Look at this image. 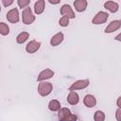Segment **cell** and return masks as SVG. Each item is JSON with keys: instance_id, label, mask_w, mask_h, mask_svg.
<instances>
[{"instance_id": "cell-4", "label": "cell", "mask_w": 121, "mask_h": 121, "mask_svg": "<svg viewBox=\"0 0 121 121\" xmlns=\"http://www.w3.org/2000/svg\"><path fill=\"white\" fill-rule=\"evenodd\" d=\"M90 84V80L88 78L86 79H78V80H76L75 82L72 83V85L69 87V91H78V90H82V89H85L86 87H88Z\"/></svg>"}, {"instance_id": "cell-2", "label": "cell", "mask_w": 121, "mask_h": 121, "mask_svg": "<svg viewBox=\"0 0 121 121\" xmlns=\"http://www.w3.org/2000/svg\"><path fill=\"white\" fill-rule=\"evenodd\" d=\"M53 90V84L49 81H41L38 85V93L41 96H47Z\"/></svg>"}, {"instance_id": "cell-20", "label": "cell", "mask_w": 121, "mask_h": 121, "mask_svg": "<svg viewBox=\"0 0 121 121\" xmlns=\"http://www.w3.org/2000/svg\"><path fill=\"white\" fill-rule=\"evenodd\" d=\"M105 113L102 111H96L94 114V120L95 121H104L105 120Z\"/></svg>"}, {"instance_id": "cell-24", "label": "cell", "mask_w": 121, "mask_h": 121, "mask_svg": "<svg viewBox=\"0 0 121 121\" xmlns=\"http://www.w3.org/2000/svg\"><path fill=\"white\" fill-rule=\"evenodd\" d=\"M1 2H2V4H3L5 7H9V6H10V5H12V4L14 3L13 0H2Z\"/></svg>"}, {"instance_id": "cell-17", "label": "cell", "mask_w": 121, "mask_h": 121, "mask_svg": "<svg viewBox=\"0 0 121 121\" xmlns=\"http://www.w3.org/2000/svg\"><path fill=\"white\" fill-rule=\"evenodd\" d=\"M47 107H48L49 111H51V112H58V111L61 108L60 101L57 100V99H52V100H50Z\"/></svg>"}, {"instance_id": "cell-27", "label": "cell", "mask_w": 121, "mask_h": 121, "mask_svg": "<svg viewBox=\"0 0 121 121\" xmlns=\"http://www.w3.org/2000/svg\"><path fill=\"white\" fill-rule=\"evenodd\" d=\"M120 37H121V34H118V35H117V36L115 37V40H117V41H121Z\"/></svg>"}, {"instance_id": "cell-25", "label": "cell", "mask_w": 121, "mask_h": 121, "mask_svg": "<svg viewBox=\"0 0 121 121\" xmlns=\"http://www.w3.org/2000/svg\"><path fill=\"white\" fill-rule=\"evenodd\" d=\"M116 104H117V108H120V109H121V96H119V97L117 98Z\"/></svg>"}, {"instance_id": "cell-5", "label": "cell", "mask_w": 121, "mask_h": 121, "mask_svg": "<svg viewBox=\"0 0 121 121\" xmlns=\"http://www.w3.org/2000/svg\"><path fill=\"white\" fill-rule=\"evenodd\" d=\"M109 18V14L105 11H98L94 18L92 19V24L93 25H102L106 23V21Z\"/></svg>"}, {"instance_id": "cell-14", "label": "cell", "mask_w": 121, "mask_h": 121, "mask_svg": "<svg viewBox=\"0 0 121 121\" xmlns=\"http://www.w3.org/2000/svg\"><path fill=\"white\" fill-rule=\"evenodd\" d=\"M67 102L70 105H77L79 102V95L77 92L70 91L67 95Z\"/></svg>"}, {"instance_id": "cell-21", "label": "cell", "mask_w": 121, "mask_h": 121, "mask_svg": "<svg viewBox=\"0 0 121 121\" xmlns=\"http://www.w3.org/2000/svg\"><path fill=\"white\" fill-rule=\"evenodd\" d=\"M69 18L68 17H66V16H62V17H60V19L59 20V25L60 26H63V27H65V26H67L68 25H69Z\"/></svg>"}, {"instance_id": "cell-7", "label": "cell", "mask_w": 121, "mask_h": 121, "mask_svg": "<svg viewBox=\"0 0 121 121\" xmlns=\"http://www.w3.org/2000/svg\"><path fill=\"white\" fill-rule=\"evenodd\" d=\"M60 13L62 15V16H66L68 17L69 19H74L76 17V14L73 10V9L71 8L70 5L68 4H64L61 6V8L60 9Z\"/></svg>"}, {"instance_id": "cell-18", "label": "cell", "mask_w": 121, "mask_h": 121, "mask_svg": "<svg viewBox=\"0 0 121 121\" xmlns=\"http://www.w3.org/2000/svg\"><path fill=\"white\" fill-rule=\"evenodd\" d=\"M28 38H29V33L26 32V31H23V32H21V33H19V34L17 35V37H16V43L22 44V43H24Z\"/></svg>"}, {"instance_id": "cell-28", "label": "cell", "mask_w": 121, "mask_h": 121, "mask_svg": "<svg viewBox=\"0 0 121 121\" xmlns=\"http://www.w3.org/2000/svg\"><path fill=\"white\" fill-rule=\"evenodd\" d=\"M0 11H1V6H0Z\"/></svg>"}, {"instance_id": "cell-3", "label": "cell", "mask_w": 121, "mask_h": 121, "mask_svg": "<svg viewBox=\"0 0 121 121\" xmlns=\"http://www.w3.org/2000/svg\"><path fill=\"white\" fill-rule=\"evenodd\" d=\"M36 20V17L35 15L33 14L32 12V9L27 7L26 9H23L22 11V22L25 24V25H31L34 23V21Z\"/></svg>"}, {"instance_id": "cell-11", "label": "cell", "mask_w": 121, "mask_h": 121, "mask_svg": "<svg viewBox=\"0 0 121 121\" xmlns=\"http://www.w3.org/2000/svg\"><path fill=\"white\" fill-rule=\"evenodd\" d=\"M83 104L87 108H94L96 105V98L93 95H86L83 97Z\"/></svg>"}, {"instance_id": "cell-23", "label": "cell", "mask_w": 121, "mask_h": 121, "mask_svg": "<svg viewBox=\"0 0 121 121\" xmlns=\"http://www.w3.org/2000/svg\"><path fill=\"white\" fill-rule=\"evenodd\" d=\"M115 118L117 121H121V109L120 108H117L115 112Z\"/></svg>"}, {"instance_id": "cell-26", "label": "cell", "mask_w": 121, "mask_h": 121, "mask_svg": "<svg viewBox=\"0 0 121 121\" xmlns=\"http://www.w3.org/2000/svg\"><path fill=\"white\" fill-rule=\"evenodd\" d=\"M48 2H49L50 4H52V5H57V4H59L60 1V0H58V1H52V0H48Z\"/></svg>"}, {"instance_id": "cell-10", "label": "cell", "mask_w": 121, "mask_h": 121, "mask_svg": "<svg viewBox=\"0 0 121 121\" xmlns=\"http://www.w3.org/2000/svg\"><path fill=\"white\" fill-rule=\"evenodd\" d=\"M121 27V21L120 20H112L109 25L108 26L105 28V33H112L116 30H118L119 28Z\"/></svg>"}, {"instance_id": "cell-8", "label": "cell", "mask_w": 121, "mask_h": 121, "mask_svg": "<svg viewBox=\"0 0 121 121\" xmlns=\"http://www.w3.org/2000/svg\"><path fill=\"white\" fill-rule=\"evenodd\" d=\"M41 47V43L36 41V40H32L30 42H28L26 45V51L29 54H33L35 52H37Z\"/></svg>"}, {"instance_id": "cell-9", "label": "cell", "mask_w": 121, "mask_h": 121, "mask_svg": "<svg viewBox=\"0 0 121 121\" xmlns=\"http://www.w3.org/2000/svg\"><path fill=\"white\" fill-rule=\"evenodd\" d=\"M54 71L49 69V68H46L43 71L40 72V74L38 75V78H37V81L41 82V81H45L46 79H49L51 78L53 76H54Z\"/></svg>"}, {"instance_id": "cell-19", "label": "cell", "mask_w": 121, "mask_h": 121, "mask_svg": "<svg viewBox=\"0 0 121 121\" xmlns=\"http://www.w3.org/2000/svg\"><path fill=\"white\" fill-rule=\"evenodd\" d=\"M9 33V26L3 22H0V34L3 36H7Z\"/></svg>"}, {"instance_id": "cell-16", "label": "cell", "mask_w": 121, "mask_h": 121, "mask_svg": "<svg viewBox=\"0 0 121 121\" xmlns=\"http://www.w3.org/2000/svg\"><path fill=\"white\" fill-rule=\"evenodd\" d=\"M44 8H45V1L44 0L36 1L35 4H34V12H35V14H37V15L42 14L44 11Z\"/></svg>"}, {"instance_id": "cell-1", "label": "cell", "mask_w": 121, "mask_h": 121, "mask_svg": "<svg viewBox=\"0 0 121 121\" xmlns=\"http://www.w3.org/2000/svg\"><path fill=\"white\" fill-rule=\"evenodd\" d=\"M58 118L60 121H77L78 117L76 114L72 113L68 108H60L58 111Z\"/></svg>"}, {"instance_id": "cell-15", "label": "cell", "mask_w": 121, "mask_h": 121, "mask_svg": "<svg viewBox=\"0 0 121 121\" xmlns=\"http://www.w3.org/2000/svg\"><path fill=\"white\" fill-rule=\"evenodd\" d=\"M88 2L86 0H76L74 1V7L78 12H83L87 9Z\"/></svg>"}, {"instance_id": "cell-12", "label": "cell", "mask_w": 121, "mask_h": 121, "mask_svg": "<svg viewBox=\"0 0 121 121\" xmlns=\"http://www.w3.org/2000/svg\"><path fill=\"white\" fill-rule=\"evenodd\" d=\"M104 8L112 13H115L119 9V5L115 1H106L104 3Z\"/></svg>"}, {"instance_id": "cell-6", "label": "cell", "mask_w": 121, "mask_h": 121, "mask_svg": "<svg viewBox=\"0 0 121 121\" xmlns=\"http://www.w3.org/2000/svg\"><path fill=\"white\" fill-rule=\"evenodd\" d=\"M6 18H7V20H8L9 23H11V24H16V23H18V22H19V19H20L18 9H17V8H13V9H9V10L7 12V14H6Z\"/></svg>"}, {"instance_id": "cell-22", "label": "cell", "mask_w": 121, "mask_h": 121, "mask_svg": "<svg viewBox=\"0 0 121 121\" xmlns=\"http://www.w3.org/2000/svg\"><path fill=\"white\" fill-rule=\"evenodd\" d=\"M17 4H18V7L21 8L22 9H26L28 7V5L30 4V1L29 0H18L17 1Z\"/></svg>"}, {"instance_id": "cell-13", "label": "cell", "mask_w": 121, "mask_h": 121, "mask_svg": "<svg viewBox=\"0 0 121 121\" xmlns=\"http://www.w3.org/2000/svg\"><path fill=\"white\" fill-rule=\"evenodd\" d=\"M63 39H64L63 33L62 32H58V33H56L55 35H53L51 37V39H50V44L52 46H57L60 43H62Z\"/></svg>"}]
</instances>
